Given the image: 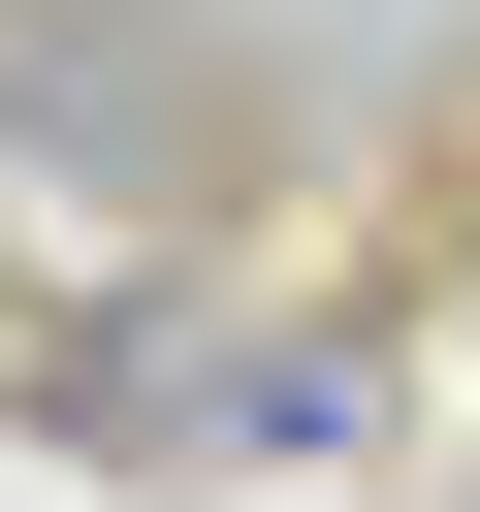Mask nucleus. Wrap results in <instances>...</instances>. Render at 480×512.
Here are the masks:
<instances>
[{"instance_id": "f257e3e1", "label": "nucleus", "mask_w": 480, "mask_h": 512, "mask_svg": "<svg viewBox=\"0 0 480 512\" xmlns=\"http://www.w3.org/2000/svg\"><path fill=\"white\" fill-rule=\"evenodd\" d=\"M64 448L160 480V512H384L416 320L384 288H128V320H64Z\"/></svg>"}]
</instances>
